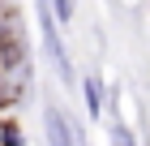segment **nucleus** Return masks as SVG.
Instances as JSON below:
<instances>
[{
    "label": "nucleus",
    "instance_id": "nucleus-1",
    "mask_svg": "<svg viewBox=\"0 0 150 146\" xmlns=\"http://www.w3.org/2000/svg\"><path fill=\"white\" fill-rule=\"evenodd\" d=\"M39 26H43V43H47V52H52V56H56V65H60V78H73L69 56H64V43H60V30H56V22H52L47 0H39Z\"/></svg>",
    "mask_w": 150,
    "mask_h": 146
},
{
    "label": "nucleus",
    "instance_id": "nucleus-2",
    "mask_svg": "<svg viewBox=\"0 0 150 146\" xmlns=\"http://www.w3.org/2000/svg\"><path fill=\"white\" fill-rule=\"evenodd\" d=\"M47 142L52 146H73V137H69V125H64V116L52 108L47 112Z\"/></svg>",
    "mask_w": 150,
    "mask_h": 146
},
{
    "label": "nucleus",
    "instance_id": "nucleus-3",
    "mask_svg": "<svg viewBox=\"0 0 150 146\" xmlns=\"http://www.w3.org/2000/svg\"><path fill=\"white\" fill-rule=\"evenodd\" d=\"M81 86H86V112L99 116V112H103V90H99V78H86Z\"/></svg>",
    "mask_w": 150,
    "mask_h": 146
},
{
    "label": "nucleus",
    "instance_id": "nucleus-4",
    "mask_svg": "<svg viewBox=\"0 0 150 146\" xmlns=\"http://www.w3.org/2000/svg\"><path fill=\"white\" fill-rule=\"evenodd\" d=\"M112 146H133V133H129V129H125L120 120L112 125Z\"/></svg>",
    "mask_w": 150,
    "mask_h": 146
},
{
    "label": "nucleus",
    "instance_id": "nucleus-5",
    "mask_svg": "<svg viewBox=\"0 0 150 146\" xmlns=\"http://www.w3.org/2000/svg\"><path fill=\"white\" fill-rule=\"evenodd\" d=\"M0 142L4 146H22V133H17L13 125H4V129H0Z\"/></svg>",
    "mask_w": 150,
    "mask_h": 146
},
{
    "label": "nucleus",
    "instance_id": "nucleus-6",
    "mask_svg": "<svg viewBox=\"0 0 150 146\" xmlns=\"http://www.w3.org/2000/svg\"><path fill=\"white\" fill-rule=\"evenodd\" d=\"M56 17L69 22V17H73V0H56Z\"/></svg>",
    "mask_w": 150,
    "mask_h": 146
}]
</instances>
